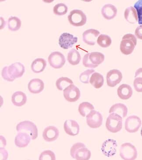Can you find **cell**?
<instances>
[{"label": "cell", "instance_id": "1", "mask_svg": "<svg viewBox=\"0 0 142 160\" xmlns=\"http://www.w3.org/2000/svg\"><path fill=\"white\" fill-rule=\"evenodd\" d=\"M24 72V66L21 63L16 62L4 67L2 70V75L5 80L13 82L16 78L22 77Z\"/></svg>", "mask_w": 142, "mask_h": 160}, {"label": "cell", "instance_id": "2", "mask_svg": "<svg viewBox=\"0 0 142 160\" xmlns=\"http://www.w3.org/2000/svg\"><path fill=\"white\" fill-rule=\"evenodd\" d=\"M70 154L72 158L78 160H88L91 157V152L84 143L77 142L71 148Z\"/></svg>", "mask_w": 142, "mask_h": 160}, {"label": "cell", "instance_id": "3", "mask_svg": "<svg viewBox=\"0 0 142 160\" xmlns=\"http://www.w3.org/2000/svg\"><path fill=\"white\" fill-rule=\"evenodd\" d=\"M136 44L137 39L134 35L125 34L120 43V51L122 54L129 55L133 53Z\"/></svg>", "mask_w": 142, "mask_h": 160}, {"label": "cell", "instance_id": "4", "mask_svg": "<svg viewBox=\"0 0 142 160\" xmlns=\"http://www.w3.org/2000/svg\"><path fill=\"white\" fill-rule=\"evenodd\" d=\"M106 126L110 132H119L122 129V118L115 113H111L107 118Z\"/></svg>", "mask_w": 142, "mask_h": 160}, {"label": "cell", "instance_id": "5", "mask_svg": "<svg viewBox=\"0 0 142 160\" xmlns=\"http://www.w3.org/2000/svg\"><path fill=\"white\" fill-rule=\"evenodd\" d=\"M16 129L18 132L28 134L32 140H35L38 138V128L33 122L29 121L21 122L16 126Z\"/></svg>", "mask_w": 142, "mask_h": 160}, {"label": "cell", "instance_id": "6", "mask_svg": "<svg viewBox=\"0 0 142 160\" xmlns=\"http://www.w3.org/2000/svg\"><path fill=\"white\" fill-rule=\"evenodd\" d=\"M69 22L75 27H81L86 23L87 16L80 10H74L68 16Z\"/></svg>", "mask_w": 142, "mask_h": 160}, {"label": "cell", "instance_id": "7", "mask_svg": "<svg viewBox=\"0 0 142 160\" xmlns=\"http://www.w3.org/2000/svg\"><path fill=\"white\" fill-rule=\"evenodd\" d=\"M120 155L124 160H135L137 157V149L130 143H123L120 147Z\"/></svg>", "mask_w": 142, "mask_h": 160}, {"label": "cell", "instance_id": "8", "mask_svg": "<svg viewBox=\"0 0 142 160\" xmlns=\"http://www.w3.org/2000/svg\"><path fill=\"white\" fill-rule=\"evenodd\" d=\"M102 115L98 111L93 110L87 115V124L90 128H99L102 125Z\"/></svg>", "mask_w": 142, "mask_h": 160}, {"label": "cell", "instance_id": "9", "mask_svg": "<svg viewBox=\"0 0 142 160\" xmlns=\"http://www.w3.org/2000/svg\"><path fill=\"white\" fill-rule=\"evenodd\" d=\"M65 61L64 55L60 52H52L48 57L50 66L56 69L62 68L64 66Z\"/></svg>", "mask_w": 142, "mask_h": 160}, {"label": "cell", "instance_id": "10", "mask_svg": "<svg viewBox=\"0 0 142 160\" xmlns=\"http://www.w3.org/2000/svg\"><path fill=\"white\" fill-rule=\"evenodd\" d=\"M64 98L70 102H76L80 97V91L79 89L74 84H71L64 90Z\"/></svg>", "mask_w": 142, "mask_h": 160}, {"label": "cell", "instance_id": "11", "mask_svg": "<svg viewBox=\"0 0 142 160\" xmlns=\"http://www.w3.org/2000/svg\"><path fill=\"white\" fill-rule=\"evenodd\" d=\"M141 124V121L139 117L136 115H132L125 121V130L129 133H134L139 130Z\"/></svg>", "mask_w": 142, "mask_h": 160}, {"label": "cell", "instance_id": "12", "mask_svg": "<svg viewBox=\"0 0 142 160\" xmlns=\"http://www.w3.org/2000/svg\"><path fill=\"white\" fill-rule=\"evenodd\" d=\"M78 38L73 35L64 32L61 35L59 39V44L64 49H68L72 48L74 44L77 43Z\"/></svg>", "mask_w": 142, "mask_h": 160}, {"label": "cell", "instance_id": "13", "mask_svg": "<svg viewBox=\"0 0 142 160\" xmlns=\"http://www.w3.org/2000/svg\"><path fill=\"white\" fill-rule=\"evenodd\" d=\"M117 143L113 139H109L103 143L101 150L102 153L108 157H111L116 153Z\"/></svg>", "mask_w": 142, "mask_h": 160}, {"label": "cell", "instance_id": "14", "mask_svg": "<svg viewBox=\"0 0 142 160\" xmlns=\"http://www.w3.org/2000/svg\"><path fill=\"white\" fill-rule=\"evenodd\" d=\"M122 79V72L117 69H112L107 75V83L109 87L113 88L121 82Z\"/></svg>", "mask_w": 142, "mask_h": 160}, {"label": "cell", "instance_id": "15", "mask_svg": "<svg viewBox=\"0 0 142 160\" xmlns=\"http://www.w3.org/2000/svg\"><path fill=\"white\" fill-rule=\"evenodd\" d=\"M99 34L100 32L98 30L92 29H88L83 33V41L88 45H95Z\"/></svg>", "mask_w": 142, "mask_h": 160}, {"label": "cell", "instance_id": "16", "mask_svg": "<svg viewBox=\"0 0 142 160\" xmlns=\"http://www.w3.org/2000/svg\"><path fill=\"white\" fill-rule=\"evenodd\" d=\"M58 129L54 126H49L44 129L43 133V138L47 142H52L58 138Z\"/></svg>", "mask_w": 142, "mask_h": 160}, {"label": "cell", "instance_id": "17", "mask_svg": "<svg viewBox=\"0 0 142 160\" xmlns=\"http://www.w3.org/2000/svg\"><path fill=\"white\" fill-rule=\"evenodd\" d=\"M64 131L67 134L71 136L77 135L79 132V126L75 120H68L64 124Z\"/></svg>", "mask_w": 142, "mask_h": 160}, {"label": "cell", "instance_id": "18", "mask_svg": "<svg viewBox=\"0 0 142 160\" xmlns=\"http://www.w3.org/2000/svg\"><path fill=\"white\" fill-rule=\"evenodd\" d=\"M44 85L43 81L39 79H32L28 84V88L31 93L37 94L42 92L44 89Z\"/></svg>", "mask_w": 142, "mask_h": 160}, {"label": "cell", "instance_id": "19", "mask_svg": "<svg viewBox=\"0 0 142 160\" xmlns=\"http://www.w3.org/2000/svg\"><path fill=\"white\" fill-rule=\"evenodd\" d=\"M101 13L103 16L107 20H111L116 16L117 9L114 5L107 4L103 7Z\"/></svg>", "mask_w": 142, "mask_h": 160}, {"label": "cell", "instance_id": "20", "mask_svg": "<svg viewBox=\"0 0 142 160\" xmlns=\"http://www.w3.org/2000/svg\"><path fill=\"white\" fill-rule=\"evenodd\" d=\"M133 93L132 88L130 86L126 84H123L118 88V95L121 99H129L132 97Z\"/></svg>", "mask_w": 142, "mask_h": 160}, {"label": "cell", "instance_id": "21", "mask_svg": "<svg viewBox=\"0 0 142 160\" xmlns=\"http://www.w3.org/2000/svg\"><path fill=\"white\" fill-rule=\"evenodd\" d=\"M31 139V137L28 134L25 132H18L15 138V144L19 148H25L29 144Z\"/></svg>", "mask_w": 142, "mask_h": 160}, {"label": "cell", "instance_id": "22", "mask_svg": "<svg viewBox=\"0 0 142 160\" xmlns=\"http://www.w3.org/2000/svg\"><path fill=\"white\" fill-rule=\"evenodd\" d=\"M27 101V96L21 91L15 92L12 96V102L15 106H22L26 104Z\"/></svg>", "mask_w": 142, "mask_h": 160}, {"label": "cell", "instance_id": "23", "mask_svg": "<svg viewBox=\"0 0 142 160\" xmlns=\"http://www.w3.org/2000/svg\"><path fill=\"white\" fill-rule=\"evenodd\" d=\"M109 113H115L118 114L122 118H124L127 116L128 113V108L124 104L118 103L113 105L109 110Z\"/></svg>", "mask_w": 142, "mask_h": 160}, {"label": "cell", "instance_id": "24", "mask_svg": "<svg viewBox=\"0 0 142 160\" xmlns=\"http://www.w3.org/2000/svg\"><path fill=\"white\" fill-rule=\"evenodd\" d=\"M124 16L127 22L131 24L135 23L138 21L137 12L135 8L132 6L125 9Z\"/></svg>", "mask_w": 142, "mask_h": 160}, {"label": "cell", "instance_id": "25", "mask_svg": "<svg viewBox=\"0 0 142 160\" xmlns=\"http://www.w3.org/2000/svg\"><path fill=\"white\" fill-rule=\"evenodd\" d=\"M47 66L46 61L44 59L38 58L33 61L31 65L32 70L36 73L42 72Z\"/></svg>", "mask_w": 142, "mask_h": 160}, {"label": "cell", "instance_id": "26", "mask_svg": "<svg viewBox=\"0 0 142 160\" xmlns=\"http://www.w3.org/2000/svg\"><path fill=\"white\" fill-rule=\"evenodd\" d=\"M89 82L96 89L102 87L104 82V79L102 75L98 72H94L91 75Z\"/></svg>", "mask_w": 142, "mask_h": 160}, {"label": "cell", "instance_id": "27", "mask_svg": "<svg viewBox=\"0 0 142 160\" xmlns=\"http://www.w3.org/2000/svg\"><path fill=\"white\" fill-rule=\"evenodd\" d=\"M104 55L99 52H93L89 53V60L92 64L98 67L104 60Z\"/></svg>", "mask_w": 142, "mask_h": 160}, {"label": "cell", "instance_id": "28", "mask_svg": "<svg viewBox=\"0 0 142 160\" xmlns=\"http://www.w3.org/2000/svg\"><path fill=\"white\" fill-rule=\"evenodd\" d=\"M67 59L68 62L71 65L76 66L80 62L81 57L77 50L73 49L68 54Z\"/></svg>", "mask_w": 142, "mask_h": 160}, {"label": "cell", "instance_id": "29", "mask_svg": "<svg viewBox=\"0 0 142 160\" xmlns=\"http://www.w3.org/2000/svg\"><path fill=\"white\" fill-rule=\"evenodd\" d=\"M8 29L12 31H16L20 29L21 27V21L17 17H11L8 21Z\"/></svg>", "mask_w": 142, "mask_h": 160}, {"label": "cell", "instance_id": "30", "mask_svg": "<svg viewBox=\"0 0 142 160\" xmlns=\"http://www.w3.org/2000/svg\"><path fill=\"white\" fill-rule=\"evenodd\" d=\"M94 109V108L92 104L88 102H84L79 104L78 110L82 116L85 117Z\"/></svg>", "mask_w": 142, "mask_h": 160}, {"label": "cell", "instance_id": "31", "mask_svg": "<svg viewBox=\"0 0 142 160\" xmlns=\"http://www.w3.org/2000/svg\"><path fill=\"white\" fill-rule=\"evenodd\" d=\"M72 84H74L73 81L69 78L65 77L59 78L56 82L57 88L60 91L64 90L65 88Z\"/></svg>", "mask_w": 142, "mask_h": 160}, {"label": "cell", "instance_id": "32", "mask_svg": "<svg viewBox=\"0 0 142 160\" xmlns=\"http://www.w3.org/2000/svg\"><path fill=\"white\" fill-rule=\"evenodd\" d=\"M98 45L104 48L109 47L111 45L112 41L110 37L107 35L101 34L97 40Z\"/></svg>", "mask_w": 142, "mask_h": 160}, {"label": "cell", "instance_id": "33", "mask_svg": "<svg viewBox=\"0 0 142 160\" xmlns=\"http://www.w3.org/2000/svg\"><path fill=\"white\" fill-rule=\"evenodd\" d=\"M67 12V6L63 3L57 4L53 8V13L58 16H63L65 15Z\"/></svg>", "mask_w": 142, "mask_h": 160}, {"label": "cell", "instance_id": "34", "mask_svg": "<svg viewBox=\"0 0 142 160\" xmlns=\"http://www.w3.org/2000/svg\"><path fill=\"white\" fill-rule=\"evenodd\" d=\"M95 72L93 69H88L81 74L79 79L80 81L84 83H89L91 75Z\"/></svg>", "mask_w": 142, "mask_h": 160}, {"label": "cell", "instance_id": "35", "mask_svg": "<svg viewBox=\"0 0 142 160\" xmlns=\"http://www.w3.org/2000/svg\"><path fill=\"white\" fill-rule=\"evenodd\" d=\"M56 159L55 155L54 153L52 151L48 150L43 151L40 155L39 160H55Z\"/></svg>", "mask_w": 142, "mask_h": 160}, {"label": "cell", "instance_id": "36", "mask_svg": "<svg viewBox=\"0 0 142 160\" xmlns=\"http://www.w3.org/2000/svg\"><path fill=\"white\" fill-rule=\"evenodd\" d=\"M134 8L137 12L139 24L142 25V0L138 1L134 4Z\"/></svg>", "mask_w": 142, "mask_h": 160}, {"label": "cell", "instance_id": "37", "mask_svg": "<svg viewBox=\"0 0 142 160\" xmlns=\"http://www.w3.org/2000/svg\"><path fill=\"white\" fill-rule=\"evenodd\" d=\"M135 90L138 92H142V78L136 77L135 78L133 82Z\"/></svg>", "mask_w": 142, "mask_h": 160}, {"label": "cell", "instance_id": "38", "mask_svg": "<svg viewBox=\"0 0 142 160\" xmlns=\"http://www.w3.org/2000/svg\"><path fill=\"white\" fill-rule=\"evenodd\" d=\"M89 53H87L85 54L83 58V65L85 67L89 68H96V66L92 64L89 60Z\"/></svg>", "mask_w": 142, "mask_h": 160}, {"label": "cell", "instance_id": "39", "mask_svg": "<svg viewBox=\"0 0 142 160\" xmlns=\"http://www.w3.org/2000/svg\"><path fill=\"white\" fill-rule=\"evenodd\" d=\"M135 35L137 38L142 40V25H140L135 30Z\"/></svg>", "mask_w": 142, "mask_h": 160}, {"label": "cell", "instance_id": "40", "mask_svg": "<svg viewBox=\"0 0 142 160\" xmlns=\"http://www.w3.org/2000/svg\"><path fill=\"white\" fill-rule=\"evenodd\" d=\"M136 77H142V68H139L135 72V78Z\"/></svg>", "mask_w": 142, "mask_h": 160}, {"label": "cell", "instance_id": "41", "mask_svg": "<svg viewBox=\"0 0 142 160\" xmlns=\"http://www.w3.org/2000/svg\"><path fill=\"white\" fill-rule=\"evenodd\" d=\"M141 136L142 137V128L141 129Z\"/></svg>", "mask_w": 142, "mask_h": 160}]
</instances>
